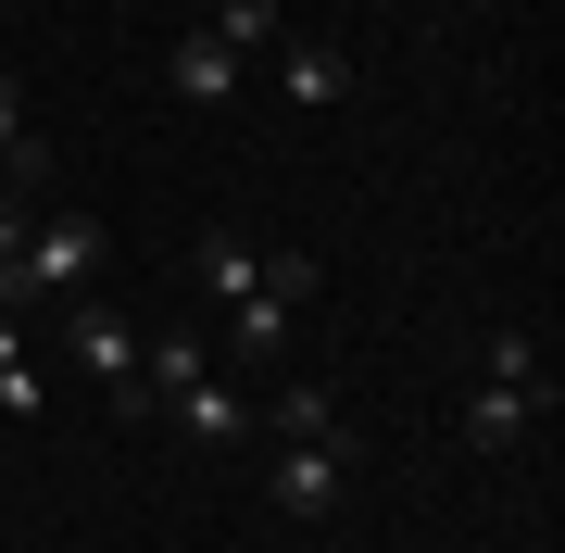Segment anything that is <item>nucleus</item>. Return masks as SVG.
Masks as SVG:
<instances>
[{
	"label": "nucleus",
	"mask_w": 565,
	"mask_h": 553,
	"mask_svg": "<svg viewBox=\"0 0 565 553\" xmlns=\"http://www.w3.org/2000/svg\"><path fill=\"white\" fill-rule=\"evenodd\" d=\"M102 214H51V226H25V252L0 265V315H25V302H76L88 277H102Z\"/></svg>",
	"instance_id": "1"
},
{
	"label": "nucleus",
	"mask_w": 565,
	"mask_h": 553,
	"mask_svg": "<svg viewBox=\"0 0 565 553\" xmlns=\"http://www.w3.org/2000/svg\"><path fill=\"white\" fill-rule=\"evenodd\" d=\"M63 352H76L88 377H114V415L139 428V403H151V390H139V328H126L102 289H76V302H63Z\"/></svg>",
	"instance_id": "2"
},
{
	"label": "nucleus",
	"mask_w": 565,
	"mask_h": 553,
	"mask_svg": "<svg viewBox=\"0 0 565 553\" xmlns=\"http://www.w3.org/2000/svg\"><path fill=\"white\" fill-rule=\"evenodd\" d=\"M340 466H352V440H277L264 503H277V515H340Z\"/></svg>",
	"instance_id": "3"
},
{
	"label": "nucleus",
	"mask_w": 565,
	"mask_h": 553,
	"mask_svg": "<svg viewBox=\"0 0 565 553\" xmlns=\"http://www.w3.org/2000/svg\"><path fill=\"white\" fill-rule=\"evenodd\" d=\"M527 415H553V377H490L478 403H465V440H478V453H515Z\"/></svg>",
	"instance_id": "4"
},
{
	"label": "nucleus",
	"mask_w": 565,
	"mask_h": 553,
	"mask_svg": "<svg viewBox=\"0 0 565 553\" xmlns=\"http://www.w3.org/2000/svg\"><path fill=\"white\" fill-rule=\"evenodd\" d=\"M163 415H177V428H189V440H239V428H252V403H239V390H226L214 365H202V377H177V390H163Z\"/></svg>",
	"instance_id": "5"
},
{
	"label": "nucleus",
	"mask_w": 565,
	"mask_h": 553,
	"mask_svg": "<svg viewBox=\"0 0 565 553\" xmlns=\"http://www.w3.org/2000/svg\"><path fill=\"white\" fill-rule=\"evenodd\" d=\"M163 88H177V102H239V51L226 39H177L163 51Z\"/></svg>",
	"instance_id": "6"
},
{
	"label": "nucleus",
	"mask_w": 565,
	"mask_h": 553,
	"mask_svg": "<svg viewBox=\"0 0 565 553\" xmlns=\"http://www.w3.org/2000/svg\"><path fill=\"white\" fill-rule=\"evenodd\" d=\"M226 328H239V365H277V352H289V328H302V315H289V302H277V289H264V277H252V289H239V302H226Z\"/></svg>",
	"instance_id": "7"
},
{
	"label": "nucleus",
	"mask_w": 565,
	"mask_h": 553,
	"mask_svg": "<svg viewBox=\"0 0 565 553\" xmlns=\"http://www.w3.org/2000/svg\"><path fill=\"white\" fill-rule=\"evenodd\" d=\"M277 88H289V102H340V88H352L340 39H277Z\"/></svg>",
	"instance_id": "8"
},
{
	"label": "nucleus",
	"mask_w": 565,
	"mask_h": 553,
	"mask_svg": "<svg viewBox=\"0 0 565 553\" xmlns=\"http://www.w3.org/2000/svg\"><path fill=\"white\" fill-rule=\"evenodd\" d=\"M51 164H39V126H25V102H13V63H0V189H39Z\"/></svg>",
	"instance_id": "9"
},
{
	"label": "nucleus",
	"mask_w": 565,
	"mask_h": 553,
	"mask_svg": "<svg viewBox=\"0 0 565 553\" xmlns=\"http://www.w3.org/2000/svg\"><path fill=\"white\" fill-rule=\"evenodd\" d=\"M0 415L39 428V365H25V328H13V315H0Z\"/></svg>",
	"instance_id": "10"
},
{
	"label": "nucleus",
	"mask_w": 565,
	"mask_h": 553,
	"mask_svg": "<svg viewBox=\"0 0 565 553\" xmlns=\"http://www.w3.org/2000/svg\"><path fill=\"white\" fill-rule=\"evenodd\" d=\"M277 440H340V403H327L315 377H289L277 390Z\"/></svg>",
	"instance_id": "11"
},
{
	"label": "nucleus",
	"mask_w": 565,
	"mask_h": 553,
	"mask_svg": "<svg viewBox=\"0 0 565 553\" xmlns=\"http://www.w3.org/2000/svg\"><path fill=\"white\" fill-rule=\"evenodd\" d=\"M202 39H226L239 63H252V51H277V0H226V13L202 25Z\"/></svg>",
	"instance_id": "12"
},
{
	"label": "nucleus",
	"mask_w": 565,
	"mask_h": 553,
	"mask_svg": "<svg viewBox=\"0 0 565 553\" xmlns=\"http://www.w3.org/2000/svg\"><path fill=\"white\" fill-rule=\"evenodd\" d=\"M252 277H264V289H277V302H289V315H302V302H315V289H327V265H315V252H264V265H252Z\"/></svg>",
	"instance_id": "13"
},
{
	"label": "nucleus",
	"mask_w": 565,
	"mask_h": 553,
	"mask_svg": "<svg viewBox=\"0 0 565 553\" xmlns=\"http://www.w3.org/2000/svg\"><path fill=\"white\" fill-rule=\"evenodd\" d=\"M252 265H264V252H239V240H202V265H189V277H202L214 302H239V289H252Z\"/></svg>",
	"instance_id": "14"
},
{
	"label": "nucleus",
	"mask_w": 565,
	"mask_h": 553,
	"mask_svg": "<svg viewBox=\"0 0 565 553\" xmlns=\"http://www.w3.org/2000/svg\"><path fill=\"white\" fill-rule=\"evenodd\" d=\"M25 252V189H0V265Z\"/></svg>",
	"instance_id": "15"
}]
</instances>
